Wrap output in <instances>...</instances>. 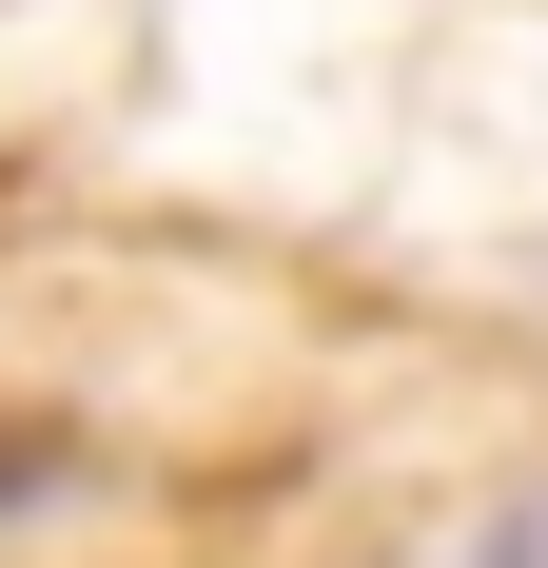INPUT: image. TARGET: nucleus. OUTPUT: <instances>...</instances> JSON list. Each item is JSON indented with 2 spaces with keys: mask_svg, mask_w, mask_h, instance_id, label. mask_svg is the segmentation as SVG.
<instances>
[{
  "mask_svg": "<svg viewBox=\"0 0 548 568\" xmlns=\"http://www.w3.org/2000/svg\"><path fill=\"white\" fill-rule=\"evenodd\" d=\"M450 568H548V490H509V510L470 529V549H450Z\"/></svg>",
  "mask_w": 548,
  "mask_h": 568,
  "instance_id": "nucleus-1",
  "label": "nucleus"
}]
</instances>
